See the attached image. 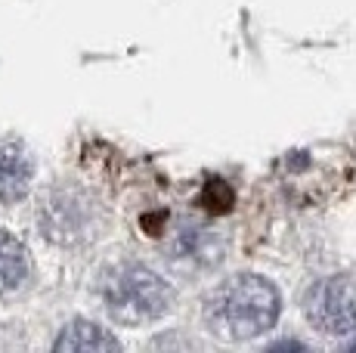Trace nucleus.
<instances>
[{
	"instance_id": "10",
	"label": "nucleus",
	"mask_w": 356,
	"mask_h": 353,
	"mask_svg": "<svg viewBox=\"0 0 356 353\" xmlns=\"http://www.w3.org/2000/svg\"><path fill=\"white\" fill-rule=\"evenodd\" d=\"M353 350H356V344H353Z\"/></svg>"
},
{
	"instance_id": "2",
	"label": "nucleus",
	"mask_w": 356,
	"mask_h": 353,
	"mask_svg": "<svg viewBox=\"0 0 356 353\" xmlns=\"http://www.w3.org/2000/svg\"><path fill=\"white\" fill-rule=\"evenodd\" d=\"M102 301L115 322L143 325L168 313L174 288L143 263H118L102 279Z\"/></svg>"
},
{
	"instance_id": "4",
	"label": "nucleus",
	"mask_w": 356,
	"mask_h": 353,
	"mask_svg": "<svg viewBox=\"0 0 356 353\" xmlns=\"http://www.w3.org/2000/svg\"><path fill=\"white\" fill-rule=\"evenodd\" d=\"M227 242L217 233H211L208 227H183L177 233V239L170 242V263L183 273H202L223 261Z\"/></svg>"
},
{
	"instance_id": "9",
	"label": "nucleus",
	"mask_w": 356,
	"mask_h": 353,
	"mask_svg": "<svg viewBox=\"0 0 356 353\" xmlns=\"http://www.w3.org/2000/svg\"><path fill=\"white\" fill-rule=\"evenodd\" d=\"M164 220H168V214H164V211L146 214V217H143V229H146L149 236H161V229H164Z\"/></svg>"
},
{
	"instance_id": "5",
	"label": "nucleus",
	"mask_w": 356,
	"mask_h": 353,
	"mask_svg": "<svg viewBox=\"0 0 356 353\" xmlns=\"http://www.w3.org/2000/svg\"><path fill=\"white\" fill-rule=\"evenodd\" d=\"M31 155L19 142H3L0 146V205H13V202L25 199L31 186Z\"/></svg>"
},
{
	"instance_id": "7",
	"label": "nucleus",
	"mask_w": 356,
	"mask_h": 353,
	"mask_svg": "<svg viewBox=\"0 0 356 353\" xmlns=\"http://www.w3.org/2000/svg\"><path fill=\"white\" fill-rule=\"evenodd\" d=\"M29 251L25 245L10 236L6 229H0V297L19 291L29 279Z\"/></svg>"
},
{
	"instance_id": "8",
	"label": "nucleus",
	"mask_w": 356,
	"mask_h": 353,
	"mask_svg": "<svg viewBox=\"0 0 356 353\" xmlns=\"http://www.w3.org/2000/svg\"><path fill=\"white\" fill-rule=\"evenodd\" d=\"M198 205H202L208 214L223 217V214L232 211V205H236V189H232L227 180H220V176H211V180L202 186V192H198Z\"/></svg>"
},
{
	"instance_id": "3",
	"label": "nucleus",
	"mask_w": 356,
	"mask_h": 353,
	"mask_svg": "<svg viewBox=\"0 0 356 353\" xmlns=\"http://www.w3.org/2000/svg\"><path fill=\"white\" fill-rule=\"evenodd\" d=\"M307 319L325 335H350L356 331V279L353 276H328L307 291Z\"/></svg>"
},
{
	"instance_id": "6",
	"label": "nucleus",
	"mask_w": 356,
	"mask_h": 353,
	"mask_svg": "<svg viewBox=\"0 0 356 353\" xmlns=\"http://www.w3.org/2000/svg\"><path fill=\"white\" fill-rule=\"evenodd\" d=\"M59 353H115L121 347L118 338L108 335L106 329H99L97 322L87 319H74L63 329V335L53 344Z\"/></svg>"
},
{
	"instance_id": "1",
	"label": "nucleus",
	"mask_w": 356,
	"mask_h": 353,
	"mask_svg": "<svg viewBox=\"0 0 356 353\" xmlns=\"http://www.w3.org/2000/svg\"><path fill=\"white\" fill-rule=\"evenodd\" d=\"M282 297L264 276L242 273L220 282L204 301V322L223 341H251L276 325Z\"/></svg>"
}]
</instances>
